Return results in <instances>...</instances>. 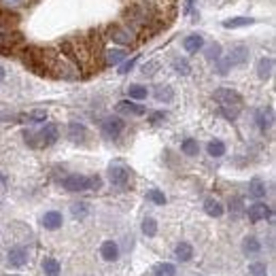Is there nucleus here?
Listing matches in <instances>:
<instances>
[{
	"label": "nucleus",
	"mask_w": 276,
	"mask_h": 276,
	"mask_svg": "<svg viewBox=\"0 0 276 276\" xmlns=\"http://www.w3.org/2000/svg\"><path fill=\"white\" fill-rule=\"evenodd\" d=\"M213 98L221 104V113L226 115L227 119H236L240 113V106H242V98L238 92H234V89H227V87H219L215 92Z\"/></svg>",
	"instance_id": "1"
},
{
	"label": "nucleus",
	"mask_w": 276,
	"mask_h": 276,
	"mask_svg": "<svg viewBox=\"0 0 276 276\" xmlns=\"http://www.w3.org/2000/svg\"><path fill=\"white\" fill-rule=\"evenodd\" d=\"M108 178H111L113 187L125 189L127 185H130V170H127L125 166H121V164H113L111 168H108Z\"/></svg>",
	"instance_id": "2"
},
{
	"label": "nucleus",
	"mask_w": 276,
	"mask_h": 276,
	"mask_svg": "<svg viewBox=\"0 0 276 276\" xmlns=\"http://www.w3.org/2000/svg\"><path fill=\"white\" fill-rule=\"evenodd\" d=\"M28 259L30 255L25 247H13L6 253V264H9V268H15V270H22V268L28 266Z\"/></svg>",
	"instance_id": "3"
},
{
	"label": "nucleus",
	"mask_w": 276,
	"mask_h": 276,
	"mask_svg": "<svg viewBox=\"0 0 276 276\" xmlns=\"http://www.w3.org/2000/svg\"><path fill=\"white\" fill-rule=\"evenodd\" d=\"M64 189L73 191V194H79V191L92 189V176H83V175H70L64 178Z\"/></svg>",
	"instance_id": "4"
},
{
	"label": "nucleus",
	"mask_w": 276,
	"mask_h": 276,
	"mask_svg": "<svg viewBox=\"0 0 276 276\" xmlns=\"http://www.w3.org/2000/svg\"><path fill=\"white\" fill-rule=\"evenodd\" d=\"M124 119L121 117H106L104 121H102V132H104V136L106 138H119L121 136V132H124Z\"/></svg>",
	"instance_id": "5"
},
{
	"label": "nucleus",
	"mask_w": 276,
	"mask_h": 276,
	"mask_svg": "<svg viewBox=\"0 0 276 276\" xmlns=\"http://www.w3.org/2000/svg\"><path fill=\"white\" fill-rule=\"evenodd\" d=\"M24 41V36L19 32H0V51L2 53H11L13 47H17Z\"/></svg>",
	"instance_id": "6"
},
{
	"label": "nucleus",
	"mask_w": 276,
	"mask_h": 276,
	"mask_svg": "<svg viewBox=\"0 0 276 276\" xmlns=\"http://www.w3.org/2000/svg\"><path fill=\"white\" fill-rule=\"evenodd\" d=\"M57 136H60V132H57V125L47 124V125L43 127V130H38L36 140H38L41 145H45V147H51V145L57 143Z\"/></svg>",
	"instance_id": "7"
},
{
	"label": "nucleus",
	"mask_w": 276,
	"mask_h": 276,
	"mask_svg": "<svg viewBox=\"0 0 276 276\" xmlns=\"http://www.w3.org/2000/svg\"><path fill=\"white\" fill-rule=\"evenodd\" d=\"M249 217H251L253 223L270 219V217H272V208L268 206V204H264V202H255L253 206H249Z\"/></svg>",
	"instance_id": "8"
},
{
	"label": "nucleus",
	"mask_w": 276,
	"mask_h": 276,
	"mask_svg": "<svg viewBox=\"0 0 276 276\" xmlns=\"http://www.w3.org/2000/svg\"><path fill=\"white\" fill-rule=\"evenodd\" d=\"M108 34H111V38L115 43H121V45H132L134 43V34L127 28H124V25H111V28H108Z\"/></svg>",
	"instance_id": "9"
},
{
	"label": "nucleus",
	"mask_w": 276,
	"mask_h": 276,
	"mask_svg": "<svg viewBox=\"0 0 276 276\" xmlns=\"http://www.w3.org/2000/svg\"><path fill=\"white\" fill-rule=\"evenodd\" d=\"M41 223H43L45 229H51V232H53V229H60L62 227L64 217H62V213H57V210H49V213L43 215Z\"/></svg>",
	"instance_id": "10"
},
{
	"label": "nucleus",
	"mask_w": 276,
	"mask_h": 276,
	"mask_svg": "<svg viewBox=\"0 0 276 276\" xmlns=\"http://www.w3.org/2000/svg\"><path fill=\"white\" fill-rule=\"evenodd\" d=\"M247 60H249V49L245 47V45L234 47L232 51H229V55H227V64H229V66H242Z\"/></svg>",
	"instance_id": "11"
},
{
	"label": "nucleus",
	"mask_w": 276,
	"mask_h": 276,
	"mask_svg": "<svg viewBox=\"0 0 276 276\" xmlns=\"http://www.w3.org/2000/svg\"><path fill=\"white\" fill-rule=\"evenodd\" d=\"M100 255L104 261H117L119 259V245L115 240H106L100 247Z\"/></svg>",
	"instance_id": "12"
},
{
	"label": "nucleus",
	"mask_w": 276,
	"mask_h": 276,
	"mask_svg": "<svg viewBox=\"0 0 276 276\" xmlns=\"http://www.w3.org/2000/svg\"><path fill=\"white\" fill-rule=\"evenodd\" d=\"M272 121H274V115H272L270 108H261V111L255 113V124H257L259 130H264V132L270 130V127H272Z\"/></svg>",
	"instance_id": "13"
},
{
	"label": "nucleus",
	"mask_w": 276,
	"mask_h": 276,
	"mask_svg": "<svg viewBox=\"0 0 276 276\" xmlns=\"http://www.w3.org/2000/svg\"><path fill=\"white\" fill-rule=\"evenodd\" d=\"M117 111L124 115H136V117H140V115H145V106L136 104V102H132V100H121L117 104Z\"/></svg>",
	"instance_id": "14"
},
{
	"label": "nucleus",
	"mask_w": 276,
	"mask_h": 276,
	"mask_svg": "<svg viewBox=\"0 0 276 276\" xmlns=\"http://www.w3.org/2000/svg\"><path fill=\"white\" fill-rule=\"evenodd\" d=\"M175 257L181 261V264H187L194 257V247L189 245V242H178L176 249H175Z\"/></svg>",
	"instance_id": "15"
},
{
	"label": "nucleus",
	"mask_w": 276,
	"mask_h": 276,
	"mask_svg": "<svg viewBox=\"0 0 276 276\" xmlns=\"http://www.w3.org/2000/svg\"><path fill=\"white\" fill-rule=\"evenodd\" d=\"M183 47H185L187 53H198V51L204 47V38L200 34H189V36H185Z\"/></svg>",
	"instance_id": "16"
},
{
	"label": "nucleus",
	"mask_w": 276,
	"mask_h": 276,
	"mask_svg": "<svg viewBox=\"0 0 276 276\" xmlns=\"http://www.w3.org/2000/svg\"><path fill=\"white\" fill-rule=\"evenodd\" d=\"M41 268H43V274H45V276H60V274H62L60 261L53 259V257H45V259L41 261Z\"/></svg>",
	"instance_id": "17"
},
{
	"label": "nucleus",
	"mask_w": 276,
	"mask_h": 276,
	"mask_svg": "<svg viewBox=\"0 0 276 276\" xmlns=\"http://www.w3.org/2000/svg\"><path fill=\"white\" fill-rule=\"evenodd\" d=\"M68 138L73 140V143H83V140L87 138L85 125H81V124H70V125H68Z\"/></svg>",
	"instance_id": "18"
},
{
	"label": "nucleus",
	"mask_w": 276,
	"mask_h": 276,
	"mask_svg": "<svg viewBox=\"0 0 276 276\" xmlns=\"http://www.w3.org/2000/svg\"><path fill=\"white\" fill-rule=\"evenodd\" d=\"M272 70H274V60L272 57H261V60L257 62V75H259V79H270V75H272Z\"/></svg>",
	"instance_id": "19"
},
{
	"label": "nucleus",
	"mask_w": 276,
	"mask_h": 276,
	"mask_svg": "<svg viewBox=\"0 0 276 276\" xmlns=\"http://www.w3.org/2000/svg\"><path fill=\"white\" fill-rule=\"evenodd\" d=\"M242 251L247 255H257V253H261V242L255 236H249V238L242 240Z\"/></svg>",
	"instance_id": "20"
},
{
	"label": "nucleus",
	"mask_w": 276,
	"mask_h": 276,
	"mask_svg": "<svg viewBox=\"0 0 276 276\" xmlns=\"http://www.w3.org/2000/svg\"><path fill=\"white\" fill-rule=\"evenodd\" d=\"M249 194H251L255 200H261V198H266V183L259 181V178H253V181L249 183Z\"/></svg>",
	"instance_id": "21"
},
{
	"label": "nucleus",
	"mask_w": 276,
	"mask_h": 276,
	"mask_svg": "<svg viewBox=\"0 0 276 276\" xmlns=\"http://www.w3.org/2000/svg\"><path fill=\"white\" fill-rule=\"evenodd\" d=\"M204 210H206V215H210V217H221V215H223L221 202H219V200H213V198L204 200Z\"/></svg>",
	"instance_id": "22"
},
{
	"label": "nucleus",
	"mask_w": 276,
	"mask_h": 276,
	"mask_svg": "<svg viewBox=\"0 0 276 276\" xmlns=\"http://www.w3.org/2000/svg\"><path fill=\"white\" fill-rule=\"evenodd\" d=\"M153 276H176V268L170 261H164V264H157L153 268Z\"/></svg>",
	"instance_id": "23"
},
{
	"label": "nucleus",
	"mask_w": 276,
	"mask_h": 276,
	"mask_svg": "<svg viewBox=\"0 0 276 276\" xmlns=\"http://www.w3.org/2000/svg\"><path fill=\"white\" fill-rule=\"evenodd\" d=\"M251 24H253L251 17H229L223 22V28L234 30V28H242V25H251Z\"/></svg>",
	"instance_id": "24"
},
{
	"label": "nucleus",
	"mask_w": 276,
	"mask_h": 276,
	"mask_svg": "<svg viewBox=\"0 0 276 276\" xmlns=\"http://www.w3.org/2000/svg\"><path fill=\"white\" fill-rule=\"evenodd\" d=\"M175 98V92H172L170 85H157L155 87V100L157 102H172Z\"/></svg>",
	"instance_id": "25"
},
{
	"label": "nucleus",
	"mask_w": 276,
	"mask_h": 276,
	"mask_svg": "<svg viewBox=\"0 0 276 276\" xmlns=\"http://www.w3.org/2000/svg\"><path fill=\"white\" fill-rule=\"evenodd\" d=\"M127 57V53L124 49H113V51H108L106 53V64L108 66H117V64H121Z\"/></svg>",
	"instance_id": "26"
},
{
	"label": "nucleus",
	"mask_w": 276,
	"mask_h": 276,
	"mask_svg": "<svg viewBox=\"0 0 276 276\" xmlns=\"http://www.w3.org/2000/svg\"><path fill=\"white\" fill-rule=\"evenodd\" d=\"M127 96L134 100H145L147 96H149V89H147L145 85H138V83H134V85L127 87Z\"/></svg>",
	"instance_id": "27"
},
{
	"label": "nucleus",
	"mask_w": 276,
	"mask_h": 276,
	"mask_svg": "<svg viewBox=\"0 0 276 276\" xmlns=\"http://www.w3.org/2000/svg\"><path fill=\"white\" fill-rule=\"evenodd\" d=\"M181 151L185 155L194 157V155H198V151H200V145H198V140H194V138H185L181 143Z\"/></svg>",
	"instance_id": "28"
},
{
	"label": "nucleus",
	"mask_w": 276,
	"mask_h": 276,
	"mask_svg": "<svg viewBox=\"0 0 276 276\" xmlns=\"http://www.w3.org/2000/svg\"><path fill=\"white\" fill-rule=\"evenodd\" d=\"M206 151L210 157H221V155H226V143H221V140H210Z\"/></svg>",
	"instance_id": "29"
},
{
	"label": "nucleus",
	"mask_w": 276,
	"mask_h": 276,
	"mask_svg": "<svg viewBox=\"0 0 276 276\" xmlns=\"http://www.w3.org/2000/svg\"><path fill=\"white\" fill-rule=\"evenodd\" d=\"M143 234L149 236V238H153L157 234V221L153 217H145L143 219Z\"/></svg>",
	"instance_id": "30"
},
{
	"label": "nucleus",
	"mask_w": 276,
	"mask_h": 276,
	"mask_svg": "<svg viewBox=\"0 0 276 276\" xmlns=\"http://www.w3.org/2000/svg\"><path fill=\"white\" fill-rule=\"evenodd\" d=\"M70 213H73L75 219H85L87 213H89V206L85 202H75L73 206H70Z\"/></svg>",
	"instance_id": "31"
},
{
	"label": "nucleus",
	"mask_w": 276,
	"mask_h": 276,
	"mask_svg": "<svg viewBox=\"0 0 276 276\" xmlns=\"http://www.w3.org/2000/svg\"><path fill=\"white\" fill-rule=\"evenodd\" d=\"M172 66H175V70L178 75H189L191 73V66H189V62L185 60V57H176V60L172 62Z\"/></svg>",
	"instance_id": "32"
},
{
	"label": "nucleus",
	"mask_w": 276,
	"mask_h": 276,
	"mask_svg": "<svg viewBox=\"0 0 276 276\" xmlns=\"http://www.w3.org/2000/svg\"><path fill=\"white\" fill-rule=\"evenodd\" d=\"M249 274L251 276H268V266L264 261H255V264L249 266Z\"/></svg>",
	"instance_id": "33"
},
{
	"label": "nucleus",
	"mask_w": 276,
	"mask_h": 276,
	"mask_svg": "<svg viewBox=\"0 0 276 276\" xmlns=\"http://www.w3.org/2000/svg\"><path fill=\"white\" fill-rule=\"evenodd\" d=\"M204 53H206V57L210 62H217L221 57V45L219 43H213V45H208L206 47V51H204Z\"/></svg>",
	"instance_id": "34"
},
{
	"label": "nucleus",
	"mask_w": 276,
	"mask_h": 276,
	"mask_svg": "<svg viewBox=\"0 0 276 276\" xmlns=\"http://www.w3.org/2000/svg\"><path fill=\"white\" fill-rule=\"evenodd\" d=\"M147 198H149L153 204H157V206H164L166 204V196H164V191H159V189H151L149 194H147Z\"/></svg>",
	"instance_id": "35"
},
{
	"label": "nucleus",
	"mask_w": 276,
	"mask_h": 276,
	"mask_svg": "<svg viewBox=\"0 0 276 276\" xmlns=\"http://www.w3.org/2000/svg\"><path fill=\"white\" fill-rule=\"evenodd\" d=\"M229 210H232V213H240V210H245V204H242L240 198H232V200H229Z\"/></svg>",
	"instance_id": "36"
},
{
	"label": "nucleus",
	"mask_w": 276,
	"mask_h": 276,
	"mask_svg": "<svg viewBox=\"0 0 276 276\" xmlns=\"http://www.w3.org/2000/svg\"><path fill=\"white\" fill-rule=\"evenodd\" d=\"M4 6H9V9H17V6H24L28 0H0Z\"/></svg>",
	"instance_id": "37"
},
{
	"label": "nucleus",
	"mask_w": 276,
	"mask_h": 276,
	"mask_svg": "<svg viewBox=\"0 0 276 276\" xmlns=\"http://www.w3.org/2000/svg\"><path fill=\"white\" fill-rule=\"evenodd\" d=\"M134 64H136V57H132L130 62H125L124 66H119V75H127V73H130V70L134 68Z\"/></svg>",
	"instance_id": "38"
},
{
	"label": "nucleus",
	"mask_w": 276,
	"mask_h": 276,
	"mask_svg": "<svg viewBox=\"0 0 276 276\" xmlns=\"http://www.w3.org/2000/svg\"><path fill=\"white\" fill-rule=\"evenodd\" d=\"M11 19H13V15H11V13L0 11V28H4V25H9V24H11Z\"/></svg>",
	"instance_id": "39"
},
{
	"label": "nucleus",
	"mask_w": 276,
	"mask_h": 276,
	"mask_svg": "<svg viewBox=\"0 0 276 276\" xmlns=\"http://www.w3.org/2000/svg\"><path fill=\"white\" fill-rule=\"evenodd\" d=\"M28 119L30 121H45V119H47V113H45V111H34V113H30Z\"/></svg>",
	"instance_id": "40"
},
{
	"label": "nucleus",
	"mask_w": 276,
	"mask_h": 276,
	"mask_svg": "<svg viewBox=\"0 0 276 276\" xmlns=\"http://www.w3.org/2000/svg\"><path fill=\"white\" fill-rule=\"evenodd\" d=\"M157 70V62H149V64H145L143 66V73L145 75H153Z\"/></svg>",
	"instance_id": "41"
},
{
	"label": "nucleus",
	"mask_w": 276,
	"mask_h": 276,
	"mask_svg": "<svg viewBox=\"0 0 276 276\" xmlns=\"http://www.w3.org/2000/svg\"><path fill=\"white\" fill-rule=\"evenodd\" d=\"M162 119H166V113H164V111H157V113L151 115L149 121H151V124H157V121H162Z\"/></svg>",
	"instance_id": "42"
},
{
	"label": "nucleus",
	"mask_w": 276,
	"mask_h": 276,
	"mask_svg": "<svg viewBox=\"0 0 276 276\" xmlns=\"http://www.w3.org/2000/svg\"><path fill=\"white\" fill-rule=\"evenodd\" d=\"M191 9H194V0H187V6H185V13H191Z\"/></svg>",
	"instance_id": "43"
},
{
	"label": "nucleus",
	"mask_w": 276,
	"mask_h": 276,
	"mask_svg": "<svg viewBox=\"0 0 276 276\" xmlns=\"http://www.w3.org/2000/svg\"><path fill=\"white\" fill-rule=\"evenodd\" d=\"M4 76H6V73H4V68H2V66H0V83H2V81H4Z\"/></svg>",
	"instance_id": "44"
},
{
	"label": "nucleus",
	"mask_w": 276,
	"mask_h": 276,
	"mask_svg": "<svg viewBox=\"0 0 276 276\" xmlns=\"http://www.w3.org/2000/svg\"><path fill=\"white\" fill-rule=\"evenodd\" d=\"M0 181H2V176H0Z\"/></svg>",
	"instance_id": "45"
}]
</instances>
